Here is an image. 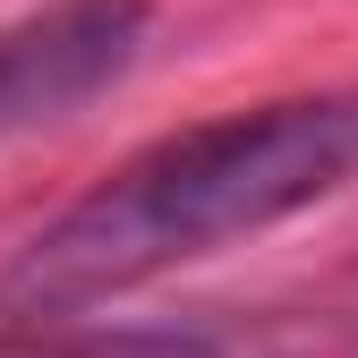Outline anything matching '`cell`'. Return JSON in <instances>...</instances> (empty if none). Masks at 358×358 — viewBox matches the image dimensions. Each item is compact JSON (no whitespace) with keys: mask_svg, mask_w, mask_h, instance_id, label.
<instances>
[{"mask_svg":"<svg viewBox=\"0 0 358 358\" xmlns=\"http://www.w3.org/2000/svg\"><path fill=\"white\" fill-rule=\"evenodd\" d=\"M358 188V85L273 94L154 137L0 264V333H52L196 256Z\"/></svg>","mask_w":358,"mask_h":358,"instance_id":"cell-1","label":"cell"},{"mask_svg":"<svg viewBox=\"0 0 358 358\" xmlns=\"http://www.w3.org/2000/svg\"><path fill=\"white\" fill-rule=\"evenodd\" d=\"M145 34H154V0H52V9L0 26V145L120 85L137 69Z\"/></svg>","mask_w":358,"mask_h":358,"instance_id":"cell-2","label":"cell"}]
</instances>
